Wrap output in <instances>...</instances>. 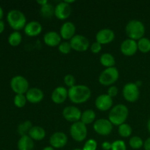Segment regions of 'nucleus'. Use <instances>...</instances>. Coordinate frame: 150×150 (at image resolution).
Here are the masks:
<instances>
[{"label": "nucleus", "mask_w": 150, "mask_h": 150, "mask_svg": "<svg viewBox=\"0 0 150 150\" xmlns=\"http://www.w3.org/2000/svg\"><path fill=\"white\" fill-rule=\"evenodd\" d=\"M90 89L86 85H75L68 90V98L72 103L81 104L86 102L91 98Z\"/></svg>", "instance_id": "obj_1"}, {"label": "nucleus", "mask_w": 150, "mask_h": 150, "mask_svg": "<svg viewBox=\"0 0 150 150\" xmlns=\"http://www.w3.org/2000/svg\"><path fill=\"white\" fill-rule=\"evenodd\" d=\"M129 115V110L123 104H117L111 108L108 114V120L113 125L120 126L125 123Z\"/></svg>", "instance_id": "obj_2"}, {"label": "nucleus", "mask_w": 150, "mask_h": 150, "mask_svg": "<svg viewBox=\"0 0 150 150\" xmlns=\"http://www.w3.org/2000/svg\"><path fill=\"white\" fill-rule=\"evenodd\" d=\"M144 24L141 21L131 20L125 26V32L129 39L139 40L144 38L145 34Z\"/></svg>", "instance_id": "obj_3"}, {"label": "nucleus", "mask_w": 150, "mask_h": 150, "mask_svg": "<svg viewBox=\"0 0 150 150\" xmlns=\"http://www.w3.org/2000/svg\"><path fill=\"white\" fill-rule=\"evenodd\" d=\"M7 20L12 29L18 31L24 29L26 25V18L25 15L18 10H12L7 13Z\"/></svg>", "instance_id": "obj_4"}, {"label": "nucleus", "mask_w": 150, "mask_h": 150, "mask_svg": "<svg viewBox=\"0 0 150 150\" xmlns=\"http://www.w3.org/2000/svg\"><path fill=\"white\" fill-rule=\"evenodd\" d=\"M120 77V73L117 67H113L104 70L99 76L98 80L100 84L103 86H110L114 84Z\"/></svg>", "instance_id": "obj_5"}, {"label": "nucleus", "mask_w": 150, "mask_h": 150, "mask_svg": "<svg viewBox=\"0 0 150 150\" xmlns=\"http://www.w3.org/2000/svg\"><path fill=\"white\" fill-rule=\"evenodd\" d=\"M70 133L73 140L77 142H81L86 139L87 127L81 121L76 122L70 126Z\"/></svg>", "instance_id": "obj_6"}, {"label": "nucleus", "mask_w": 150, "mask_h": 150, "mask_svg": "<svg viewBox=\"0 0 150 150\" xmlns=\"http://www.w3.org/2000/svg\"><path fill=\"white\" fill-rule=\"evenodd\" d=\"M10 86L15 93L24 95L29 90V82L22 76H16L10 81Z\"/></svg>", "instance_id": "obj_7"}, {"label": "nucleus", "mask_w": 150, "mask_h": 150, "mask_svg": "<svg viewBox=\"0 0 150 150\" xmlns=\"http://www.w3.org/2000/svg\"><path fill=\"white\" fill-rule=\"evenodd\" d=\"M122 95L127 102H136L139 100L140 96L139 87L135 83H126L123 87Z\"/></svg>", "instance_id": "obj_8"}, {"label": "nucleus", "mask_w": 150, "mask_h": 150, "mask_svg": "<svg viewBox=\"0 0 150 150\" xmlns=\"http://www.w3.org/2000/svg\"><path fill=\"white\" fill-rule=\"evenodd\" d=\"M93 128L100 136H108L112 132L113 125L106 119H99L94 122Z\"/></svg>", "instance_id": "obj_9"}, {"label": "nucleus", "mask_w": 150, "mask_h": 150, "mask_svg": "<svg viewBox=\"0 0 150 150\" xmlns=\"http://www.w3.org/2000/svg\"><path fill=\"white\" fill-rule=\"evenodd\" d=\"M72 49L79 52L86 51L89 47V41L86 37L81 35H76L70 40Z\"/></svg>", "instance_id": "obj_10"}, {"label": "nucleus", "mask_w": 150, "mask_h": 150, "mask_svg": "<svg viewBox=\"0 0 150 150\" xmlns=\"http://www.w3.org/2000/svg\"><path fill=\"white\" fill-rule=\"evenodd\" d=\"M81 111L76 106H67L63 109L62 116L64 120L70 122H76L81 120Z\"/></svg>", "instance_id": "obj_11"}, {"label": "nucleus", "mask_w": 150, "mask_h": 150, "mask_svg": "<svg viewBox=\"0 0 150 150\" xmlns=\"http://www.w3.org/2000/svg\"><path fill=\"white\" fill-rule=\"evenodd\" d=\"M67 140L68 139L65 133L63 132H56L50 137L49 143L54 149H61L66 146Z\"/></svg>", "instance_id": "obj_12"}, {"label": "nucleus", "mask_w": 150, "mask_h": 150, "mask_svg": "<svg viewBox=\"0 0 150 150\" xmlns=\"http://www.w3.org/2000/svg\"><path fill=\"white\" fill-rule=\"evenodd\" d=\"M95 106L99 111H106L111 110L113 106L112 98L107 94L99 95L95 100Z\"/></svg>", "instance_id": "obj_13"}, {"label": "nucleus", "mask_w": 150, "mask_h": 150, "mask_svg": "<svg viewBox=\"0 0 150 150\" xmlns=\"http://www.w3.org/2000/svg\"><path fill=\"white\" fill-rule=\"evenodd\" d=\"M71 7L65 1H61L55 7L54 16L59 20H65L70 17L71 14Z\"/></svg>", "instance_id": "obj_14"}, {"label": "nucleus", "mask_w": 150, "mask_h": 150, "mask_svg": "<svg viewBox=\"0 0 150 150\" xmlns=\"http://www.w3.org/2000/svg\"><path fill=\"white\" fill-rule=\"evenodd\" d=\"M120 51L125 56L127 57L133 56L138 51L137 42L129 38L125 40L120 45Z\"/></svg>", "instance_id": "obj_15"}, {"label": "nucleus", "mask_w": 150, "mask_h": 150, "mask_svg": "<svg viewBox=\"0 0 150 150\" xmlns=\"http://www.w3.org/2000/svg\"><path fill=\"white\" fill-rule=\"evenodd\" d=\"M96 42L101 45H105L112 42L115 38L114 31L110 29H102L97 33Z\"/></svg>", "instance_id": "obj_16"}, {"label": "nucleus", "mask_w": 150, "mask_h": 150, "mask_svg": "<svg viewBox=\"0 0 150 150\" xmlns=\"http://www.w3.org/2000/svg\"><path fill=\"white\" fill-rule=\"evenodd\" d=\"M68 98V90L64 86H57L51 94V100L56 104H62Z\"/></svg>", "instance_id": "obj_17"}, {"label": "nucleus", "mask_w": 150, "mask_h": 150, "mask_svg": "<svg viewBox=\"0 0 150 150\" xmlns=\"http://www.w3.org/2000/svg\"><path fill=\"white\" fill-rule=\"evenodd\" d=\"M76 28L74 23L70 21L65 22L62 25L60 28V36L62 39L67 40H71L76 35Z\"/></svg>", "instance_id": "obj_18"}, {"label": "nucleus", "mask_w": 150, "mask_h": 150, "mask_svg": "<svg viewBox=\"0 0 150 150\" xmlns=\"http://www.w3.org/2000/svg\"><path fill=\"white\" fill-rule=\"evenodd\" d=\"M26 98L31 103H38L43 100L44 93L39 88H30L26 93Z\"/></svg>", "instance_id": "obj_19"}, {"label": "nucleus", "mask_w": 150, "mask_h": 150, "mask_svg": "<svg viewBox=\"0 0 150 150\" xmlns=\"http://www.w3.org/2000/svg\"><path fill=\"white\" fill-rule=\"evenodd\" d=\"M42 26L40 23L36 21H32L26 23L24 27V33L29 37H36L42 32Z\"/></svg>", "instance_id": "obj_20"}, {"label": "nucleus", "mask_w": 150, "mask_h": 150, "mask_svg": "<svg viewBox=\"0 0 150 150\" xmlns=\"http://www.w3.org/2000/svg\"><path fill=\"white\" fill-rule=\"evenodd\" d=\"M62 38L59 33L54 31H50L44 35L43 41L45 45L50 47L59 46L61 43Z\"/></svg>", "instance_id": "obj_21"}, {"label": "nucleus", "mask_w": 150, "mask_h": 150, "mask_svg": "<svg viewBox=\"0 0 150 150\" xmlns=\"http://www.w3.org/2000/svg\"><path fill=\"white\" fill-rule=\"evenodd\" d=\"M18 150H33L34 141L29 136V135L21 136L17 144Z\"/></svg>", "instance_id": "obj_22"}, {"label": "nucleus", "mask_w": 150, "mask_h": 150, "mask_svg": "<svg viewBox=\"0 0 150 150\" xmlns=\"http://www.w3.org/2000/svg\"><path fill=\"white\" fill-rule=\"evenodd\" d=\"M28 135L33 141H41L45 137V130L40 126H33Z\"/></svg>", "instance_id": "obj_23"}, {"label": "nucleus", "mask_w": 150, "mask_h": 150, "mask_svg": "<svg viewBox=\"0 0 150 150\" xmlns=\"http://www.w3.org/2000/svg\"><path fill=\"white\" fill-rule=\"evenodd\" d=\"M100 62L103 66L105 67L106 68L114 67L116 64V60L114 56L109 53H104L100 56Z\"/></svg>", "instance_id": "obj_24"}, {"label": "nucleus", "mask_w": 150, "mask_h": 150, "mask_svg": "<svg viewBox=\"0 0 150 150\" xmlns=\"http://www.w3.org/2000/svg\"><path fill=\"white\" fill-rule=\"evenodd\" d=\"M95 118H96V114H95V111L92 109H87L82 112L81 121L83 124L87 125H90L92 122H94Z\"/></svg>", "instance_id": "obj_25"}, {"label": "nucleus", "mask_w": 150, "mask_h": 150, "mask_svg": "<svg viewBox=\"0 0 150 150\" xmlns=\"http://www.w3.org/2000/svg\"><path fill=\"white\" fill-rule=\"evenodd\" d=\"M54 11H55V7L49 2L45 5L41 6L40 9V13L44 18H51L53 16H54Z\"/></svg>", "instance_id": "obj_26"}, {"label": "nucleus", "mask_w": 150, "mask_h": 150, "mask_svg": "<svg viewBox=\"0 0 150 150\" xmlns=\"http://www.w3.org/2000/svg\"><path fill=\"white\" fill-rule=\"evenodd\" d=\"M138 50L143 54H146L150 51V40L147 38H142L137 42Z\"/></svg>", "instance_id": "obj_27"}, {"label": "nucleus", "mask_w": 150, "mask_h": 150, "mask_svg": "<svg viewBox=\"0 0 150 150\" xmlns=\"http://www.w3.org/2000/svg\"><path fill=\"white\" fill-rule=\"evenodd\" d=\"M22 41V35L18 31L12 32L8 38V42L11 46L16 47L20 45Z\"/></svg>", "instance_id": "obj_28"}, {"label": "nucleus", "mask_w": 150, "mask_h": 150, "mask_svg": "<svg viewBox=\"0 0 150 150\" xmlns=\"http://www.w3.org/2000/svg\"><path fill=\"white\" fill-rule=\"evenodd\" d=\"M33 127L32 122L30 121H25L21 123L18 127V133H19L21 136H26L29 134V130Z\"/></svg>", "instance_id": "obj_29"}, {"label": "nucleus", "mask_w": 150, "mask_h": 150, "mask_svg": "<svg viewBox=\"0 0 150 150\" xmlns=\"http://www.w3.org/2000/svg\"><path fill=\"white\" fill-rule=\"evenodd\" d=\"M118 133L121 137L127 138L132 135V133H133V129H132L131 126L129 125L128 124L124 123V124L119 126Z\"/></svg>", "instance_id": "obj_30"}, {"label": "nucleus", "mask_w": 150, "mask_h": 150, "mask_svg": "<svg viewBox=\"0 0 150 150\" xmlns=\"http://www.w3.org/2000/svg\"><path fill=\"white\" fill-rule=\"evenodd\" d=\"M144 144V142H143L142 138H140L139 136H133L129 140V145L133 149H141L142 147H143Z\"/></svg>", "instance_id": "obj_31"}, {"label": "nucleus", "mask_w": 150, "mask_h": 150, "mask_svg": "<svg viewBox=\"0 0 150 150\" xmlns=\"http://www.w3.org/2000/svg\"><path fill=\"white\" fill-rule=\"evenodd\" d=\"M26 95H22V94H17L14 98V104L17 108H21L26 105Z\"/></svg>", "instance_id": "obj_32"}, {"label": "nucleus", "mask_w": 150, "mask_h": 150, "mask_svg": "<svg viewBox=\"0 0 150 150\" xmlns=\"http://www.w3.org/2000/svg\"><path fill=\"white\" fill-rule=\"evenodd\" d=\"M58 48H59V51L63 54H68L72 50L70 42H67V41L62 42L59 45Z\"/></svg>", "instance_id": "obj_33"}, {"label": "nucleus", "mask_w": 150, "mask_h": 150, "mask_svg": "<svg viewBox=\"0 0 150 150\" xmlns=\"http://www.w3.org/2000/svg\"><path fill=\"white\" fill-rule=\"evenodd\" d=\"M97 148H98V143L96 141L95 139H90L85 142L82 150H97Z\"/></svg>", "instance_id": "obj_34"}, {"label": "nucleus", "mask_w": 150, "mask_h": 150, "mask_svg": "<svg viewBox=\"0 0 150 150\" xmlns=\"http://www.w3.org/2000/svg\"><path fill=\"white\" fill-rule=\"evenodd\" d=\"M111 150H127L125 142L122 140H116L112 142Z\"/></svg>", "instance_id": "obj_35"}, {"label": "nucleus", "mask_w": 150, "mask_h": 150, "mask_svg": "<svg viewBox=\"0 0 150 150\" xmlns=\"http://www.w3.org/2000/svg\"><path fill=\"white\" fill-rule=\"evenodd\" d=\"M64 82L66 86L71 88L76 85V79L73 75L67 74L64 77Z\"/></svg>", "instance_id": "obj_36"}, {"label": "nucleus", "mask_w": 150, "mask_h": 150, "mask_svg": "<svg viewBox=\"0 0 150 150\" xmlns=\"http://www.w3.org/2000/svg\"><path fill=\"white\" fill-rule=\"evenodd\" d=\"M90 49L93 54H98L102 49V45L100 44L99 42H95L91 45Z\"/></svg>", "instance_id": "obj_37"}, {"label": "nucleus", "mask_w": 150, "mask_h": 150, "mask_svg": "<svg viewBox=\"0 0 150 150\" xmlns=\"http://www.w3.org/2000/svg\"><path fill=\"white\" fill-rule=\"evenodd\" d=\"M108 93L107 95H109L111 98H114V97H116L118 94V89H117V86H111L108 89Z\"/></svg>", "instance_id": "obj_38"}, {"label": "nucleus", "mask_w": 150, "mask_h": 150, "mask_svg": "<svg viewBox=\"0 0 150 150\" xmlns=\"http://www.w3.org/2000/svg\"><path fill=\"white\" fill-rule=\"evenodd\" d=\"M102 149L103 150H111L112 143H110L108 142H104L102 144Z\"/></svg>", "instance_id": "obj_39"}, {"label": "nucleus", "mask_w": 150, "mask_h": 150, "mask_svg": "<svg viewBox=\"0 0 150 150\" xmlns=\"http://www.w3.org/2000/svg\"><path fill=\"white\" fill-rule=\"evenodd\" d=\"M144 150H150V137L148 138L144 142Z\"/></svg>", "instance_id": "obj_40"}, {"label": "nucleus", "mask_w": 150, "mask_h": 150, "mask_svg": "<svg viewBox=\"0 0 150 150\" xmlns=\"http://www.w3.org/2000/svg\"><path fill=\"white\" fill-rule=\"evenodd\" d=\"M4 30V23L3 21H0V34L2 33Z\"/></svg>", "instance_id": "obj_41"}, {"label": "nucleus", "mask_w": 150, "mask_h": 150, "mask_svg": "<svg viewBox=\"0 0 150 150\" xmlns=\"http://www.w3.org/2000/svg\"><path fill=\"white\" fill-rule=\"evenodd\" d=\"M48 2V1H47V0H40H40H38V1H37V3L39 4L40 5V7L42 5H45V4H46Z\"/></svg>", "instance_id": "obj_42"}, {"label": "nucleus", "mask_w": 150, "mask_h": 150, "mask_svg": "<svg viewBox=\"0 0 150 150\" xmlns=\"http://www.w3.org/2000/svg\"><path fill=\"white\" fill-rule=\"evenodd\" d=\"M42 150H54V148H53L51 146H48L44 147Z\"/></svg>", "instance_id": "obj_43"}, {"label": "nucleus", "mask_w": 150, "mask_h": 150, "mask_svg": "<svg viewBox=\"0 0 150 150\" xmlns=\"http://www.w3.org/2000/svg\"><path fill=\"white\" fill-rule=\"evenodd\" d=\"M3 15H4V13H3V10L2 8H1V6H0V21H1V19L2 18Z\"/></svg>", "instance_id": "obj_44"}, {"label": "nucleus", "mask_w": 150, "mask_h": 150, "mask_svg": "<svg viewBox=\"0 0 150 150\" xmlns=\"http://www.w3.org/2000/svg\"><path fill=\"white\" fill-rule=\"evenodd\" d=\"M147 129L148 131H149V133H150V118L149 119V120H148L147 122Z\"/></svg>", "instance_id": "obj_45"}, {"label": "nucleus", "mask_w": 150, "mask_h": 150, "mask_svg": "<svg viewBox=\"0 0 150 150\" xmlns=\"http://www.w3.org/2000/svg\"><path fill=\"white\" fill-rule=\"evenodd\" d=\"M65 1V2L67 3V4H70H70H73V3L75 2L74 0H71V1Z\"/></svg>", "instance_id": "obj_46"}, {"label": "nucleus", "mask_w": 150, "mask_h": 150, "mask_svg": "<svg viewBox=\"0 0 150 150\" xmlns=\"http://www.w3.org/2000/svg\"><path fill=\"white\" fill-rule=\"evenodd\" d=\"M73 150H82V149H79V148H76V149H73Z\"/></svg>", "instance_id": "obj_47"}]
</instances>
